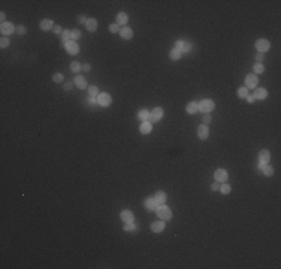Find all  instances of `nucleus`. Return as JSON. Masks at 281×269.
<instances>
[{
  "mask_svg": "<svg viewBox=\"0 0 281 269\" xmlns=\"http://www.w3.org/2000/svg\"><path fill=\"white\" fill-rule=\"evenodd\" d=\"M124 230H126V232H135V230H138V224L135 223V221H132V223H126Z\"/></svg>",
  "mask_w": 281,
  "mask_h": 269,
  "instance_id": "obj_28",
  "label": "nucleus"
},
{
  "mask_svg": "<svg viewBox=\"0 0 281 269\" xmlns=\"http://www.w3.org/2000/svg\"><path fill=\"white\" fill-rule=\"evenodd\" d=\"M26 32H27V29L24 27V25H18V27H17V33L18 34H26Z\"/></svg>",
  "mask_w": 281,
  "mask_h": 269,
  "instance_id": "obj_38",
  "label": "nucleus"
},
{
  "mask_svg": "<svg viewBox=\"0 0 281 269\" xmlns=\"http://www.w3.org/2000/svg\"><path fill=\"white\" fill-rule=\"evenodd\" d=\"M214 108H215V103L213 100H209V99H204L199 103V111H202L205 114H209L211 111H214Z\"/></svg>",
  "mask_w": 281,
  "mask_h": 269,
  "instance_id": "obj_2",
  "label": "nucleus"
},
{
  "mask_svg": "<svg viewBox=\"0 0 281 269\" xmlns=\"http://www.w3.org/2000/svg\"><path fill=\"white\" fill-rule=\"evenodd\" d=\"M151 230L156 232V233L163 232V230H165V221H163V220H160V221H154L153 224H151Z\"/></svg>",
  "mask_w": 281,
  "mask_h": 269,
  "instance_id": "obj_15",
  "label": "nucleus"
},
{
  "mask_svg": "<svg viewBox=\"0 0 281 269\" xmlns=\"http://www.w3.org/2000/svg\"><path fill=\"white\" fill-rule=\"evenodd\" d=\"M73 84L77 85L78 88H81V90H84V88H87V81H85V78H84V76H81V75H78L77 78H75Z\"/></svg>",
  "mask_w": 281,
  "mask_h": 269,
  "instance_id": "obj_17",
  "label": "nucleus"
},
{
  "mask_svg": "<svg viewBox=\"0 0 281 269\" xmlns=\"http://www.w3.org/2000/svg\"><path fill=\"white\" fill-rule=\"evenodd\" d=\"M253 70H254V73H263L265 66L262 64V63H256L254 66H253Z\"/></svg>",
  "mask_w": 281,
  "mask_h": 269,
  "instance_id": "obj_30",
  "label": "nucleus"
},
{
  "mask_svg": "<svg viewBox=\"0 0 281 269\" xmlns=\"http://www.w3.org/2000/svg\"><path fill=\"white\" fill-rule=\"evenodd\" d=\"M257 82H259V79H257V75H254V73H250L245 76V87L247 88H256Z\"/></svg>",
  "mask_w": 281,
  "mask_h": 269,
  "instance_id": "obj_8",
  "label": "nucleus"
},
{
  "mask_svg": "<svg viewBox=\"0 0 281 269\" xmlns=\"http://www.w3.org/2000/svg\"><path fill=\"white\" fill-rule=\"evenodd\" d=\"M52 27H54V24H52L51 20H42V21H41V29L45 30V32H46V30H51Z\"/></svg>",
  "mask_w": 281,
  "mask_h": 269,
  "instance_id": "obj_24",
  "label": "nucleus"
},
{
  "mask_svg": "<svg viewBox=\"0 0 281 269\" xmlns=\"http://www.w3.org/2000/svg\"><path fill=\"white\" fill-rule=\"evenodd\" d=\"M78 21H79L81 24H87V21H88V20H87L84 15H79V17H78Z\"/></svg>",
  "mask_w": 281,
  "mask_h": 269,
  "instance_id": "obj_43",
  "label": "nucleus"
},
{
  "mask_svg": "<svg viewBox=\"0 0 281 269\" xmlns=\"http://www.w3.org/2000/svg\"><path fill=\"white\" fill-rule=\"evenodd\" d=\"M254 99H260V100H265L266 99V96H268V91L265 90V88H256L254 91Z\"/></svg>",
  "mask_w": 281,
  "mask_h": 269,
  "instance_id": "obj_20",
  "label": "nucleus"
},
{
  "mask_svg": "<svg viewBox=\"0 0 281 269\" xmlns=\"http://www.w3.org/2000/svg\"><path fill=\"white\" fill-rule=\"evenodd\" d=\"M0 18H2V24H3V23H6V21H5V18H6V14H5V12H2V14H0Z\"/></svg>",
  "mask_w": 281,
  "mask_h": 269,
  "instance_id": "obj_48",
  "label": "nucleus"
},
{
  "mask_svg": "<svg viewBox=\"0 0 281 269\" xmlns=\"http://www.w3.org/2000/svg\"><path fill=\"white\" fill-rule=\"evenodd\" d=\"M150 111H147V109H141L139 112H138V117H139V120H142V121H148L150 120Z\"/></svg>",
  "mask_w": 281,
  "mask_h": 269,
  "instance_id": "obj_25",
  "label": "nucleus"
},
{
  "mask_svg": "<svg viewBox=\"0 0 281 269\" xmlns=\"http://www.w3.org/2000/svg\"><path fill=\"white\" fill-rule=\"evenodd\" d=\"M0 32H2V34H5V36H9V34H12L14 32H17V27L12 24V23H3V24L0 25Z\"/></svg>",
  "mask_w": 281,
  "mask_h": 269,
  "instance_id": "obj_6",
  "label": "nucleus"
},
{
  "mask_svg": "<svg viewBox=\"0 0 281 269\" xmlns=\"http://www.w3.org/2000/svg\"><path fill=\"white\" fill-rule=\"evenodd\" d=\"M245 99H247V100L250 102V103H253V102L256 100V99H254V96H253V94H248V96L245 97Z\"/></svg>",
  "mask_w": 281,
  "mask_h": 269,
  "instance_id": "obj_47",
  "label": "nucleus"
},
{
  "mask_svg": "<svg viewBox=\"0 0 281 269\" xmlns=\"http://www.w3.org/2000/svg\"><path fill=\"white\" fill-rule=\"evenodd\" d=\"M211 188H213V192H217V190H220V183H214L211 185Z\"/></svg>",
  "mask_w": 281,
  "mask_h": 269,
  "instance_id": "obj_44",
  "label": "nucleus"
},
{
  "mask_svg": "<svg viewBox=\"0 0 281 269\" xmlns=\"http://www.w3.org/2000/svg\"><path fill=\"white\" fill-rule=\"evenodd\" d=\"M8 45H9V39H8V37H2V41H0V46H2V48H6Z\"/></svg>",
  "mask_w": 281,
  "mask_h": 269,
  "instance_id": "obj_37",
  "label": "nucleus"
},
{
  "mask_svg": "<svg viewBox=\"0 0 281 269\" xmlns=\"http://www.w3.org/2000/svg\"><path fill=\"white\" fill-rule=\"evenodd\" d=\"M151 129H153V126H151V123H150V121H144V123H141V133H142V134H148L150 132H151Z\"/></svg>",
  "mask_w": 281,
  "mask_h": 269,
  "instance_id": "obj_22",
  "label": "nucleus"
},
{
  "mask_svg": "<svg viewBox=\"0 0 281 269\" xmlns=\"http://www.w3.org/2000/svg\"><path fill=\"white\" fill-rule=\"evenodd\" d=\"M111 94H108V93H99V96H97V103L100 105V106H109L111 105Z\"/></svg>",
  "mask_w": 281,
  "mask_h": 269,
  "instance_id": "obj_4",
  "label": "nucleus"
},
{
  "mask_svg": "<svg viewBox=\"0 0 281 269\" xmlns=\"http://www.w3.org/2000/svg\"><path fill=\"white\" fill-rule=\"evenodd\" d=\"M269 160H271V152L268 151V150H262V151L259 152V169L262 168V166H265V165H268Z\"/></svg>",
  "mask_w": 281,
  "mask_h": 269,
  "instance_id": "obj_3",
  "label": "nucleus"
},
{
  "mask_svg": "<svg viewBox=\"0 0 281 269\" xmlns=\"http://www.w3.org/2000/svg\"><path fill=\"white\" fill-rule=\"evenodd\" d=\"M208 134H209V129H208L206 124H202V126L197 127V136H199V139H206Z\"/></svg>",
  "mask_w": 281,
  "mask_h": 269,
  "instance_id": "obj_11",
  "label": "nucleus"
},
{
  "mask_svg": "<svg viewBox=\"0 0 281 269\" xmlns=\"http://www.w3.org/2000/svg\"><path fill=\"white\" fill-rule=\"evenodd\" d=\"M260 170L263 172L266 177H272V175H274V168H272V166H269V165H265V166H262V168H260Z\"/></svg>",
  "mask_w": 281,
  "mask_h": 269,
  "instance_id": "obj_26",
  "label": "nucleus"
},
{
  "mask_svg": "<svg viewBox=\"0 0 281 269\" xmlns=\"http://www.w3.org/2000/svg\"><path fill=\"white\" fill-rule=\"evenodd\" d=\"M265 60V54H262V52H257V55H256V61L257 63H262Z\"/></svg>",
  "mask_w": 281,
  "mask_h": 269,
  "instance_id": "obj_39",
  "label": "nucleus"
},
{
  "mask_svg": "<svg viewBox=\"0 0 281 269\" xmlns=\"http://www.w3.org/2000/svg\"><path fill=\"white\" fill-rule=\"evenodd\" d=\"M175 48L177 50H179L181 52H188V51L191 50V45L188 42H184V41H177V43H175Z\"/></svg>",
  "mask_w": 281,
  "mask_h": 269,
  "instance_id": "obj_10",
  "label": "nucleus"
},
{
  "mask_svg": "<svg viewBox=\"0 0 281 269\" xmlns=\"http://www.w3.org/2000/svg\"><path fill=\"white\" fill-rule=\"evenodd\" d=\"M70 39H72L73 42H75L77 39H81V32H79V30H72V32H70Z\"/></svg>",
  "mask_w": 281,
  "mask_h": 269,
  "instance_id": "obj_33",
  "label": "nucleus"
},
{
  "mask_svg": "<svg viewBox=\"0 0 281 269\" xmlns=\"http://www.w3.org/2000/svg\"><path fill=\"white\" fill-rule=\"evenodd\" d=\"M204 123L206 124V126L211 123V115H209V114H205V115H204Z\"/></svg>",
  "mask_w": 281,
  "mask_h": 269,
  "instance_id": "obj_42",
  "label": "nucleus"
},
{
  "mask_svg": "<svg viewBox=\"0 0 281 269\" xmlns=\"http://www.w3.org/2000/svg\"><path fill=\"white\" fill-rule=\"evenodd\" d=\"M61 39H63V42H64V43L69 42V39H70V32H69V30H63V33H61Z\"/></svg>",
  "mask_w": 281,
  "mask_h": 269,
  "instance_id": "obj_35",
  "label": "nucleus"
},
{
  "mask_svg": "<svg viewBox=\"0 0 281 269\" xmlns=\"http://www.w3.org/2000/svg\"><path fill=\"white\" fill-rule=\"evenodd\" d=\"M109 32H111V33H117V32H118V25H117V24H111V25H109Z\"/></svg>",
  "mask_w": 281,
  "mask_h": 269,
  "instance_id": "obj_41",
  "label": "nucleus"
},
{
  "mask_svg": "<svg viewBox=\"0 0 281 269\" xmlns=\"http://www.w3.org/2000/svg\"><path fill=\"white\" fill-rule=\"evenodd\" d=\"M52 81H54V82H61V81H63V75H61V73H54V75H52Z\"/></svg>",
  "mask_w": 281,
  "mask_h": 269,
  "instance_id": "obj_36",
  "label": "nucleus"
},
{
  "mask_svg": "<svg viewBox=\"0 0 281 269\" xmlns=\"http://www.w3.org/2000/svg\"><path fill=\"white\" fill-rule=\"evenodd\" d=\"M85 27H87L88 32H96V29H97V20L96 18H88Z\"/></svg>",
  "mask_w": 281,
  "mask_h": 269,
  "instance_id": "obj_21",
  "label": "nucleus"
},
{
  "mask_svg": "<svg viewBox=\"0 0 281 269\" xmlns=\"http://www.w3.org/2000/svg\"><path fill=\"white\" fill-rule=\"evenodd\" d=\"M230 190H232V188H230V185L227 184V183H223V184L220 185V192H222L223 194H229Z\"/></svg>",
  "mask_w": 281,
  "mask_h": 269,
  "instance_id": "obj_31",
  "label": "nucleus"
},
{
  "mask_svg": "<svg viewBox=\"0 0 281 269\" xmlns=\"http://www.w3.org/2000/svg\"><path fill=\"white\" fill-rule=\"evenodd\" d=\"M181 54H182V52H181L179 50H177V48H173V50L170 51L169 57H170L172 60H179V59H181Z\"/></svg>",
  "mask_w": 281,
  "mask_h": 269,
  "instance_id": "obj_27",
  "label": "nucleus"
},
{
  "mask_svg": "<svg viewBox=\"0 0 281 269\" xmlns=\"http://www.w3.org/2000/svg\"><path fill=\"white\" fill-rule=\"evenodd\" d=\"M144 205H145V208H147L148 211L157 209V206H159V203L156 202V199H154V197H148V199H145Z\"/></svg>",
  "mask_w": 281,
  "mask_h": 269,
  "instance_id": "obj_12",
  "label": "nucleus"
},
{
  "mask_svg": "<svg viewBox=\"0 0 281 269\" xmlns=\"http://www.w3.org/2000/svg\"><path fill=\"white\" fill-rule=\"evenodd\" d=\"M197 111H199V103H196V102H190L187 106H186V112L190 114V115L196 114Z\"/></svg>",
  "mask_w": 281,
  "mask_h": 269,
  "instance_id": "obj_16",
  "label": "nucleus"
},
{
  "mask_svg": "<svg viewBox=\"0 0 281 269\" xmlns=\"http://www.w3.org/2000/svg\"><path fill=\"white\" fill-rule=\"evenodd\" d=\"M120 34H121L123 39H132V37H133V32H132L130 27H123V29L120 30Z\"/></svg>",
  "mask_w": 281,
  "mask_h": 269,
  "instance_id": "obj_18",
  "label": "nucleus"
},
{
  "mask_svg": "<svg viewBox=\"0 0 281 269\" xmlns=\"http://www.w3.org/2000/svg\"><path fill=\"white\" fill-rule=\"evenodd\" d=\"M88 103H90V105H94V103H97V97H91V96H90V99H88Z\"/></svg>",
  "mask_w": 281,
  "mask_h": 269,
  "instance_id": "obj_46",
  "label": "nucleus"
},
{
  "mask_svg": "<svg viewBox=\"0 0 281 269\" xmlns=\"http://www.w3.org/2000/svg\"><path fill=\"white\" fill-rule=\"evenodd\" d=\"M269 46H271V43H269V41H266V39H257L256 41V50L259 51V52H262V54H265L266 51L269 50Z\"/></svg>",
  "mask_w": 281,
  "mask_h": 269,
  "instance_id": "obj_5",
  "label": "nucleus"
},
{
  "mask_svg": "<svg viewBox=\"0 0 281 269\" xmlns=\"http://www.w3.org/2000/svg\"><path fill=\"white\" fill-rule=\"evenodd\" d=\"M52 32H54L55 34H61V33H63V30H61V27H60V25H54V27H52Z\"/></svg>",
  "mask_w": 281,
  "mask_h": 269,
  "instance_id": "obj_40",
  "label": "nucleus"
},
{
  "mask_svg": "<svg viewBox=\"0 0 281 269\" xmlns=\"http://www.w3.org/2000/svg\"><path fill=\"white\" fill-rule=\"evenodd\" d=\"M88 94H90L91 97H97V96H99V88H97L96 85L88 87Z\"/></svg>",
  "mask_w": 281,
  "mask_h": 269,
  "instance_id": "obj_29",
  "label": "nucleus"
},
{
  "mask_svg": "<svg viewBox=\"0 0 281 269\" xmlns=\"http://www.w3.org/2000/svg\"><path fill=\"white\" fill-rule=\"evenodd\" d=\"M238 96L241 97V99H245V97L248 96V88H247V87H241V88L238 90Z\"/></svg>",
  "mask_w": 281,
  "mask_h": 269,
  "instance_id": "obj_32",
  "label": "nucleus"
},
{
  "mask_svg": "<svg viewBox=\"0 0 281 269\" xmlns=\"http://www.w3.org/2000/svg\"><path fill=\"white\" fill-rule=\"evenodd\" d=\"M90 69H91V66H90V64H84V66H82V70H85V72H88Z\"/></svg>",
  "mask_w": 281,
  "mask_h": 269,
  "instance_id": "obj_49",
  "label": "nucleus"
},
{
  "mask_svg": "<svg viewBox=\"0 0 281 269\" xmlns=\"http://www.w3.org/2000/svg\"><path fill=\"white\" fill-rule=\"evenodd\" d=\"M157 215H159V218H162L163 221H168V220L172 218V211L169 209V206H166L165 203H160L159 206H157Z\"/></svg>",
  "mask_w": 281,
  "mask_h": 269,
  "instance_id": "obj_1",
  "label": "nucleus"
},
{
  "mask_svg": "<svg viewBox=\"0 0 281 269\" xmlns=\"http://www.w3.org/2000/svg\"><path fill=\"white\" fill-rule=\"evenodd\" d=\"M154 199H156V202L160 205V203H165V202H166L168 196H166V193H165V192H157V193L154 194Z\"/></svg>",
  "mask_w": 281,
  "mask_h": 269,
  "instance_id": "obj_23",
  "label": "nucleus"
},
{
  "mask_svg": "<svg viewBox=\"0 0 281 269\" xmlns=\"http://www.w3.org/2000/svg\"><path fill=\"white\" fill-rule=\"evenodd\" d=\"M129 21V15L126 14V12H120V14H117V24L120 25H126Z\"/></svg>",
  "mask_w": 281,
  "mask_h": 269,
  "instance_id": "obj_19",
  "label": "nucleus"
},
{
  "mask_svg": "<svg viewBox=\"0 0 281 269\" xmlns=\"http://www.w3.org/2000/svg\"><path fill=\"white\" fill-rule=\"evenodd\" d=\"M162 117H163L162 108H154L153 112L150 114V120H151V121H159V120H162Z\"/></svg>",
  "mask_w": 281,
  "mask_h": 269,
  "instance_id": "obj_13",
  "label": "nucleus"
},
{
  "mask_svg": "<svg viewBox=\"0 0 281 269\" xmlns=\"http://www.w3.org/2000/svg\"><path fill=\"white\" fill-rule=\"evenodd\" d=\"M64 48L68 51L69 54H72V55H75L78 54V51H79V46H78L77 42H73V41H69V42L64 43Z\"/></svg>",
  "mask_w": 281,
  "mask_h": 269,
  "instance_id": "obj_9",
  "label": "nucleus"
},
{
  "mask_svg": "<svg viewBox=\"0 0 281 269\" xmlns=\"http://www.w3.org/2000/svg\"><path fill=\"white\" fill-rule=\"evenodd\" d=\"M214 178L217 183H226L227 181V170L226 169H217L214 172Z\"/></svg>",
  "mask_w": 281,
  "mask_h": 269,
  "instance_id": "obj_7",
  "label": "nucleus"
},
{
  "mask_svg": "<svg viewBox=\"0 0 281 269\" xmlns=\"http://www.w3.org/2000/svg\"><path fill=\"white\" fill-rule=\"evenodd\" d=\"M72 82H70V81H69V82H64V87H63V88H64V90H66V91H69V90H70V88H72Z\"/></svg>",
  "mask_w": 281,
  "mask_h": 269,
  "instance_id": "obj_45",
  "label": "nucleus"
},
{
  "mask_svg": "<svg viewBox=\"0 0 281 269\" xmlns=\"http://www.w3.org/2000/svg\"><path fill=\"white\" fill-rule=\"evenodd\" d=\"M121 220L124 221V223H132L133 220H135V217H133V212L132 211H129V209H124L123 212H121Z\"/></svg>",
  "mask_w": 281,
  "mask_h": 269,
  "instance_id": "obj_14",
  "label": "nucleus"
},
{
  "mask_svg": "<svg viewBox=\"0 0 281 269\" xmlns=\"http://www.w3.org/2000/svg\"><path fill=\"white\" fill-rule=\"evenodd\" d=\"M70 70H72V72H75V73L79 72V70H81V64H79L78 61H73V63L70 64Z\"/></svg>",
  "mask_w": 281,
  "mask_h": 269,
  "instance_id": "obj_34",
  "label": "nucleus"
}]
</instances>
